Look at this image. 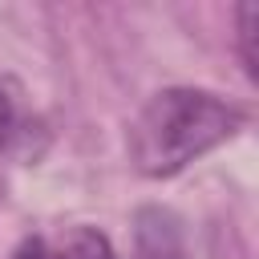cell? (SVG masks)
Returning a JSON list of instances; mask_svg holds the SVG:
<instances>
[{"mask_svg":"<svg viewBox=\"0 0 259 259\" xmlns=\"http://www.w3.org/2000/svg\"><path fill=\"white\" fill-rule=\"evenodd\" d=\"M247 125V109L210 93L174 85L154 93L130 125V162L146 178H174Z\"/></svg>","mask_w":259,"mask_h":259,"instance_id":"1","label":"cell"},{"mask_svg":"<svg viewBox=\"0 0 259 259\" xmlns=\"http://www.w3.org/2000/svg\"><path fill=\"white\" fill-rule=\"evenodd\" d=\"M45 259H117L113 243L97 227H65L57 239H45Z\"/></svg>","mask_w":259,"mask_h":259,"instance_id":"4","label":"cell"},{"mask_svg":"<svg viewBox=\"0 0 259 259\" xmlns=\"http://www.w3.org/2000/svg\"><path fill=\"white\" fill-rule=\"evenodd\" d=\"M138 259H186L182 231L170 210L158 206L138 210Z\"/></svg>","mask_w":259,"mask_h":259,"instance_id":"3","label":"cell"},{"mask_svg":"<svg viewBox=\"0 0 259 259\" xmlns=\"http://www.w3.org/2000/svg\"><path fill=\"white\" fill-rule=\"evenodd\" d=\"M239 49H243V69L247 77H259V53H255V36H259V8L255 4H239Z\"/></svg>","mask_w":259,"mask_h":259,"instance_id":"5","label":"cell"},{"mask_svg":"<svg viewBox=\"0 0 259 259\" xmlns=\"http://www.w3.org/2000/svg\"><path fill=\"white\" fill-rule=\"evenodd\" d=\"M12 259H45V239H36V235L24 239V243L12 251Z\"/></svg>","mask_w":259,"mask_h":259,"instance_id":"6","label":"cell"},{"mask_svg":"<svg viewBox=\"0 0 259 259\" xmlns=\"http://www.w3.org/2000/svg\"><path fill=\"white\" fill-rule=\"evenodd\" d=\"M49 150V125L45 117L32 109L24 85L8 73H0V154L20 162V166H36Z\"/></svg>","mask_w":259,"mask_h":259,"instance_id":"2","label":"cell"}]
</instances>
